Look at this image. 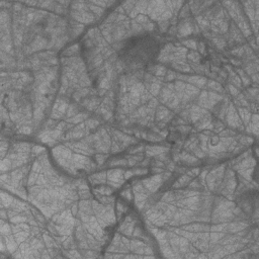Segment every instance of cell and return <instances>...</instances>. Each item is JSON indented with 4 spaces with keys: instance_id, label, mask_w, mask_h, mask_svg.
I'll return each mask as SVG.
<instances>
[{
    "instance_id": "6da1fadb",
    "label": "cell",
    "mask_w": 259,
    "mask_h": 259,
    "mask_svg": "<svg viewBox=\"0 0 259 259\" xmlns=\"http://www.w3.org/2000/svg\"><path fill=\"white\" fill-rule=\"evenodd\" d=\"M161 48V39L151 33L143 32L125 39L118 50L117 57L121 69L135 74L152 65Z\"/></svg>"
}]
</instances>
